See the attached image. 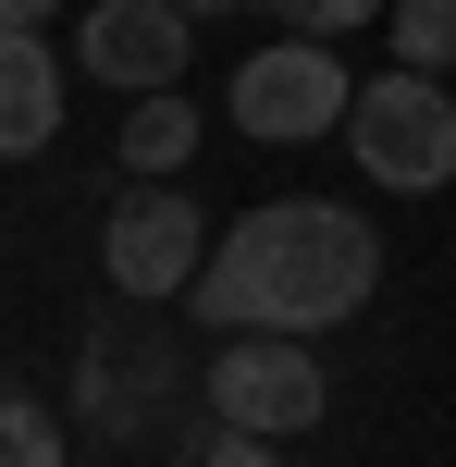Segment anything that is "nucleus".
<instances>
[{
  "mask_svg": "<svg viewBox=\"0 0 456 467\" xmlns=\"http://www.w3.org/2000/svg\"><path fill=\"white\" fill-rule=\"evenodd\" d=\"M49 13H62V0H0V37H37Z\"/></svg>",
  "mask_w": 456,
  "mask_h": 467,
  "instance_id": "nucleus-14",
  "label": "nucleus"
},
{
  "mask_svg": "<svg viewBox=\"0 0 456 467\" xmlns=\"http://www.w3.org/2000/svg\"><path fill=\"white\" fill-rule=\"evenodd\" d=\"M186 161H197V99H186V87L136 99V111H123V148H111V172H148V185H161V172H186Z\"/></svg>",
  "mask_w": 456,
  "mask_h": 467,
  "instance_id": "nucleus-8",
  "label": "nucleus"
},
{
  "mask_svg": "<svg viewBox=\"0 0 456 467\" xmlns=\"http://www.w3.org/2000/svg\"><path fill=\"white\" fill-rule=\"evenodd\" d=\"M197 467H284L271 443H247V431H210V443H197Z\"/></svg>",
  "mask_w": 456,
  "mask_h": 467,
  "instance_id": "nucleus-13",
  "label": "nucleus"
},
{
  "mask_svg": "<svg viewBox=\"0 0 456 467\" xmlns=\"http://www.w3.org/2000/svg\"><path fill=\"white\" fill-rule=\"evenodd\" d=\"M334 136H345V161L383 197L456 185V99H444V74H358V99H345Z\"/></svg>",
  "mask_w": 456,
  "mask_h": 467,
  "instance_id": "nucleus-2",
  "label": "nucleus"
},
{
  "mask_svg": "<svg viewBox=\"0 0 456 467\" xmlns=\"http://www.w3.org/2000/svg\"><path fill=\"white\" fill-rule=\"evenodd\" d=\"M444 99H456V87H444Z\"/></svg>",
  "mask_w": 456,
  "mask_h": 467,
  "instance_id": "nucleus-16",
  "label": "nucleus"
},
{
  "mask_svg": "<svg viewBox=\"0 0 456 467\" xmlns=\"http://www.w3.org/2000/svg\"><path fill=\"white\" fill-rule=\"evenodd\" d=\"M197 381H210V419L247 431V443L321 431V406H334V369H321V345H296V332H222V357Z\"/></svg>",
  "mask_w": 456,
  "mask_h": 467,
  "instance_id": "nucleus-3",
  "label": "nucleus"
},
{
  "mask_svg": "<svg viewBox=\"0 0 456 467\" xmlns=\"http://www.w3.org/2000/svg\"><path fill=\"white\" fill-rule=\"evenodd\" d=\"M173 13H186V25H222V13H235V0H173Z\"/></svg>",
  "mask_w": 456,
  "mask_h": 467,
  "instance_id": "nucleus-15",
  "label": "nucleus"
},
{
  "mask_svg": "<svg viewBox=\"0 0 456 467\" xmlns=\"http://www.w3.org/2000/svg\"><path fill=\"white\" fill-rule=\"evenodd\" d=\"M345 99H358V74H345L321 37H271L260 62H235L222 111H235V136H260V148H309V136L345 123Z\"/></svg>",
  "mask_w": 456,
  "mask_h": 467,
  "instance_id": "nucleus-4",
  "label": "nucleus"
},
{
  "mask_svg": "<svg viewBox=\"0 0 456 467\" xmlns=\"http://www.w3.org/2000/svg\"><path fill=\"white\" fill-rule=\"evenodd\" d=\"M74 74H99L111 99H161L173 74H186V13H173V0H87Z\"/></svg>",
  "mask_w": 456,
  "mask_h": 467,
  "instance_id": "nucleus-6",
  "label": "nucleus"
},
{
  "mask_svg": "<svg viewBox=\"0 0 456 467\" xmlns=\"http://www.w3.org/2000/svg\"><path fill=\"white\" fill-rule=\"evenodd\" d=\"M370 283H383V234L358 210H334V197H271V210L222 222V246L197 258L186 307L210 332H296V345H321L334 320H358Z\"/></svg>",
  "mask_w": 456,
  "mask_h": 467,
  "instance_id": "nucleus-1",
  "label": "nucleus"
},
{
  "mask_svg": "<svg viewBox=\"0 0 456 467\" xmlns=\"http://www.w3.org/2000/svg\"><path fill=\"white\" fill-rule=\"evenodd\" d=\"M0 467H62V419L37 394H0Z\"/></svg>",
  "mask_w": 456,
  "mask_h": 467,
  "instance_id": "nucleus-11",
  "label": "nucleus"
},
{
  "mask_svg": "<svg viewBox=\"0 0 456 467\" xmlns=\"http://www.w3.org/2000/svg\"><path fill=\"white\" fill-rule=\"evenodd\" d=\"M148 369H161L148 345H99V357H87V381H74V394H87V419H99V431H136V419H148V394H161Z\"/></svg>",
  "mask_w": 456,
  "mask_h": 467,
  "instance_id": "nucleus-9",
  "label": "nucleus"
},
{
  "mask_svg": "<svg viewBox=\"0 0 456 467\" xmlns=\"http://www.w3.org/2000/svg\"><path fill=\"white\" fill-rule=\"evenodd\" d=\"M62 99H74V62L49 37H0V161H37L62 136Z\"/></svg>",
  "mask_w": 456,
  "mask_h": 467,
  "instance_id": "nucleus-7",
  "label": "nucleus"
},
{
  "mask_svg": "<svg viewBox=\"0 0 456 467\" xmlns=\"http://www.w3.org/2000/svg\"><path fill=\"white\" fill-rule=\"evenodd\" d=\"M271 13H284V37H358V25H383V0H271Z\"/></svg>",
  "mask_w": 456,
  "mask_h": 467,
  "instance_id": "nucleus-12",
  "label": "nucleus"
},
{
  "mask_svg": "<svg viewBox=\"0 0 456 467\" xmlns=\"http://www.w3.org/2000/svg\"><path fill=\"white\" fill-rule=\"evenodd\" d=\"M395 74H456V0H383Z\"/></svg>",
  "mask_w": 456,
  "mask_h": 467,
  "instance_id": "nucleus-10",
  "label": "nucleus"
},
{
  "mask_svg": "<svg viewBox=\"0 0 456 467\" xmlns=\"http://www.w3.org/2000/svg\"><path fill=\"white\" fill-rule=\"evenodd\" d=\"M197 258H210V222H197L186 185H136V197H111V222H99V271H111L123 296H186Z\"/></svg>",
  "mask_w": 456,
  "mask_h": 467,
  "instance_id": "nucleus-5",
  "label": "nucleus"
}]
</instances>
